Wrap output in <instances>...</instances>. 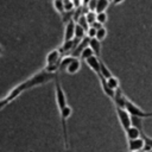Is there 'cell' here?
<instances>
[{
  "mask_svg": "<svg viewBox=\"0 0 152 152\" xmlns=\"http://www.w3.org/2000/svg\"><path fill=\"white\" fill-rule=\"evenodd\" d=\"M74 58L75 57H72V56H63L62 59H61V62H59V70L58 71H65V69L72 62Z\"/></svg>",
  "mask_w": 152,
  "mask_h": 152,
  "instance_id": "9a60e30c",
  "label": "cell"
},
{
  "mask_svg": "<svg viewBox=\"0 0 152 152\" xmlns=\"http://www.w3.org/2000/svg\"><path fill=\"white\" fill-rule=\"evenodd\" d=\"M100 72H101V75H102L106 80H108V78H110L112 76H114V75L112 74V71L109 70V68L106 65V63H104L102 59H100Z\"/></svg>",
  "mask_w": 152,
  "mask_h": 152,
  "instance_id": "4fadbf2b",
  "label": "cell"
},
{
  "mask_svg": "<svg viewBox=\"0 0 152 152\" xmlns=\"http://www.w3.org/2000/svg\"><path fill=\"white\" fill-rule=\"evenodd\" d=\"M75 27H76V23H75L74 19H71L68 23H65L63 42H68V40L75 39Z\"/></svg>",
  "mask_w": 152,
  "mask_h": 152,
  "instance_id": "8992f818",
  "label": "cell"
},
{
  "mask_svg": "<svg viewBox=\"0 0 152 152\" xmlns=\"http://www.w3.org/2000/svg\"><path fill=\"white\" fill-rule=\"evenodd\" d=\"M126 100L127 97L124 95V93L121 91V89H116L115 90V96L113 99V102L115 103V107H119V108H125L126 106Z\"/></svg>",
  "mask_w": 152,
  "mask_h": 152,
  "instance_id": "9c48e42d",
  "label": "cell"
},
{
  "mask_svg": "<svg viewBox=\"0 0 152 152\" xmlns=\"http://www.w3.org/2000/svg\"><path fill=\"white\" fill-rule=\"evenodd\" d=\"M141 138L145 141V147H144L142 152H150V151H152V138L148 137V135H146L144 133V131L141 132Z\"/></svg>",
  "mask_w": 152,
  "mask_h": 152,
  "instance_id": "2e32d148",
  "label": "cell"
},
{
  "mask_svg": "<svg viewBox=\"0 0 152 152\" xmlns=\"http://www.w3.org/2000/svg\"><path fill=\"white\" fill-rule=\"evenodd\" d=\"M132 126L139 128L142 132V119L138 116H132Z\"/></svg>",
  "mask_w": 152,
  "mask_h": 152,
  "instance_id": "7402d4cb",
  "label": "cell"
},
{
  "mask_svg": "<svg viewBox=\"0 0 152 152\" xmlns=\"http://www.w3.org/2000/svg\"><path fill=\"white\" fill-rule=\"evenodd\" d=\"M57 77V74H51V72H48L45 69L36 72L33 76H31L30 78H27L26 81L21 82L23 86H24V89L27 90L32 87H36V86H40L43 83H46L51 80H55Z\"/></svg>",
  "mask_w": 152,
  "mask_h": 152,
  "instance_id": "6da1fadb",
  "label": "cell"
},
{
  "mask_svg": "<svg viewBox=\"0 0 152 152\" xmlns=\"http://www.w3.org/2000/svg\"><path fill=\"white\" fill-rule=\"evenodd\" d=\"M100 59L101 58H97L96 56H91V57H89L88 59L84 61L87 63V65L90 68V70H93L96 74V76L101 75V72H100Z\"/></svg>",
  "mask_w": 152,
  "mask_h": 152,
  "instance_id": "ba28073f",
  "label": "cell"
},
{
  "mask_svg": "<svg viewBox=\"0 0 152 152\" xmlns=\"http://www.w3.org/2000/svg\"><path fill=\"white\" fill-rule=\"evenodd\" d=\"M107 20H108V15H107V13H106V12L96 14V21H97V23H100L101 25L106 24V23H107Z\"/></svg>",
  "mask_w": 152,
  "mask_h": 152,
  "instance_id": "cb8c5ba5",
  "label": "cell"
},
{
  "mask_svg": "<svg viewBox=\"0 0 152 152\" xmlns=\"http://www.w3.org/2000/svg\"><path fill=\"white\" fill-rule=\"evenodd\" d=\"M122 1H124V0H113L112 4H113V5H119V4H121Z\"/></svg>",
  "mask_w": 152,
  "mask_h": 152,
  "instance_id": "f546056e",
  "label": "cell"
},
{
  "mask_svg": "<svg viewBox=\"0 0 152 152\" xmlns=\"http://www.w3.org/2000/svg\"><path fill=\"white\" fill-rule=\"evenodd\" d=\"M108 6H109V1H108V0H97V1H96V10H95V13L99 14V13L106 12V10L108 8Z\"/></svg>",
  "mask_w": 152,
  "mask_h": 152,
  "instance_id": "5bb4252c",
  "label": "cell"
},
{
  "mask_svg": "<svg viewBox=\"0 0 152 152\" xmlns=\"http://www.w3.org/2000/svg\"><path fill=\"white\" fill-rule=\"evenodd\" d=\"M55 95H56V103H57V107L59 110H62L64 107L68 106V101H66V96H65V93L61 86V82H59V78L58 76L55 78Z\"/></svg>",
  "mask_w": 152,
  "mask_h": 152,
  "instance_id": "3957f363",
  "label": "cell"
},
{
  "mask_svg": "<svg viewBox=\"0 0 152 152\" xmlns=\"http://www.w3.org/2000/svg\"><path fill=\"white\" fill-rule=\"evenodd\" d=\"M89 48L93 50L94 56L100 58V55H101V42L99 39H96V38L89 39Z\"/></svg>",
  "mask_w": 152,
  "mask_h": 152,
  "instance_id": "8fae6325",
  "label": "cell"
},
{
  "mask_svg": "<svg viewBox=\"0 0 152 152\" xmlns=\"http://www.w3.org/2000/svg\"><path fill=\"white\" fill-rule=\"evenodd\" d=\"M72 8H74V4L71 0L64 2V11L65 12H72Z\"/></svg>",
  "mask_w": 152,
  "mask_h": 152,
  "instance_id": "4316f807",
  "label": "cell"
},
{
  "mask_svg": "<svg viewBox=\"0 0 152 152\" xmlns=\"http://www.w3.org/2000/svg\"><path fill=\"white\" fill-rule=\"evenodd\" d=\"M144 147H145V141H144V139L141 137L138 138V139L127 140L128 152H142Z\"/></svg>",
  "mask_w": 152,
  "mask_h": 152,
  "instance_id": "5b68a950",
  "label": "cell"
},
{
  "mask_svg": "<svg viewBox=\"0 0 152 152\" xmlns=\"http://www.w3.org/2000/svg\"><path fill=\"white\" fill-rule=\"evenodd\" d=\"M78 25H81L86 31L89 28V24H88V21H87V19H86V15H81V17H78V23H77Z\"/></svg>",
  "mask_w": 152,
  "mask_h": 152,
  "instance_id": "d4e9b609",
  "label": "cell"
},
{
  "mask_svg": "<svg viewBox=\"0 0 152 152\" xmlns=\"http://www.w3.org/2000/svg\"><path fill=\"white\" fill-rule=\"evenodd\" d=\"M90 26H91V27H94L95 30H99V28H101V27H102V25H101L100 23H97V21H95V23H94V24H91Z\"/></svg>",
  "mask_w": 152,
  "mask_h": 152,
  "instance_id": "f1b7e54d",
  "label": "cell"
},
{
  "mask_svg": "<svg viewBox=\"0 0 152 152\" xmlns=\"http://www.w3.org/2000/svg\"><path fill=\"white\" fill-rule=\"evenodd\" d=\"M115 112H116L119 122L121 125V128L124 129V132H126L132 126V116H131V114L125 108H119V107H115Z\"/></svg>",
  "mask_w": 152,
  "mask_h": 152,
  "instance_id": "277c9868",
  "label": "cell"
},
{
  "mask_svg": "<svg viewBox=\"0 0 152 152\" xmlns=\"http://www.w3.org/2000/svg\"><path fill=\"white\" fill-rule=\"evenodd\" d=\"M106 37H107V28H106V27L102 26L101 28L96 30V37H95L96 39H99V40L101 42V40H103Z\"/></svg>",
  "mask_w": 152,
  "mask_h": 152,
  "instance_id": "44dd1931",
  "label": "cell"
},
{
  "mask_svg": "<svg viewBox=\"0 0 152 152\" xmlns=\"http://www.w3.org/2000/svg\"><path fill=\"white\" fill-rule=\"evenodd\" d=\"M86 33L87 31L76 23V27H75V39H78V40H82L84 37H86Z\"/></svg>",
  "mask_w": 152,
  "mask_h": 152,
  "instance_id": "e0dca14e",
  "label": "cell"
},
{
  "mask_svg": "<svg viewBox=\"0 0 152 152\" xmlns=\"http://www.w3.org/2000/svg\"><path fill=\"white\" fill-rule=\"evenodd\" d=\"M96 1H97V0H90V1H89L88 8H89L91 12H95V10H96Z\"/></svg>",
  "mask_w": 152,
  "mask_h": 152,
  "instance_id": "83f0119b",
  "label": "cell"
},
{
  "mask_svg": "<svg viewBox=\"0 0 152 152\" xmlns=\"http://www.w3.org/2000/svg\"><path fill=\"white\" fill-rule=\"evenodd\" d=\"M91 56H94V52H93V50H91L89 46H87V48L83 49V51L81 52V55H80V59L86 61V59H88V58L91 57Z\"/></svg>",
  "mask_w": 152,
  "mask_h": 152,
  "instance_id": "ffe728a7",
  "label": "cell"
},
{
  "mask_svg": "<svg viewBox=\"0 0 152 152\" xmlns=\"http://www.w3.org/2000/svg\"><path fill=\"white\" fill-rule=\"evenodd\" d=\"M80 69H81V59L75 57L72 59V62L68 65V68L65 69V71L68 74H70V75H74V74H77L80 71Z\"/></svg>",
  "mask_w": 152,
  "mask_h": 152,
  "instance_id": "30bf717a",
  "label": "cell"
},
{
  "mask_svg": "<svg viewBox=\"0 0 152 152\" xmlns=\"http://www.w3.org/2000/svg\"><path fill=\"white\" fill-rule=\"evenodd\" d=\"M107 84H108V87H109L110 89H113V90H116V89L120 88L119 80H118L115 76H112L110 78H108V80H107Z\"/></svg>",
  "mask_w": 152,
  "mask_h": 152,
  "instance_id": "d6986e66",
  "label": "cell"
},
{
  "mask_svg": "<svg viewBox=\"0 0 152 152\" xmlns=\"http://www.w3.org/2000/svg\"><path fill=\"white\" fill-rule=\"evenodd\" d=\"M86 19H87V21H88V24H89V26H90L91 24H94V23L96 21V13L89 11V12L86 14Z\"/></svg>",
  "mask_w": 152,
  "mask_h": 152,
  "instance_id": "603a6c76",
  "label": "cell"
},
{
  "mask_svg": "<svg viewBox=\"0 0 152 152\" xmlns=\"http://www.w3.org/2000/svg\"><path fill=\"white\" fill-rule=\"evenodd\" d=\"M87 37L89 38V39H93V38H95L96 37V30L94 28V27H91V26H89V28L87 30Z\"/></svg>",
  "mask_w": 152,
  "mask_h": 152,
  "instance_id": "484cf974",
  "label": "cell"
},
{
  "mask_svg": "<svg viewBox=\"0 0 152 152\" xmlns=\"http://www.w3.org/2000/svg\"><path fill=\"white\" fill-rule=\"evenodd\" d=\"M52 5H53L55 10H56L61 15H63V14L65 13V11H64V1H63V0H53V1H52Z\"/></svg>",
  "mask_w": 152,
  "mask_h": 152,
  "instance_id": "ac0fdd59",
  "label": "cell"
},
{
  "mask_svg": "<svg viewBox=\"0 0 152 152\" xmlns=\"http://www.w3.org/2000/svg\"><path fill=\"white\" fill-rule=\"evenodd\" d=\"M108 1H109V2H112V1H113V0H108Z\"/></svg>",
  "mask_w": 152,
  "mask_h": 152,
  "instance_id": "d6a6232c",
  "label": "cell"
},
{
  "mask_svg": "<svg viewBox=\"0 0 152 152\" xmlns=\"http://www.w3.org/2000/svg\"><path fill=\"white\" fill-rule=\"evenodd\" d=\"M62 57H63V56H62V53L59 52L58 49H55V50L50 51V52L48 53V56H46V64H45V66L56 65V64L59 65V62H61Z\"/></svg>",
  "mask_w": 152,
  "mask_h": 152,
  "instance_id": "52a82bcc",
  "label": "cell"
},
{
  "mask_svg": "<svg viewBox=\"0 0 152 152\" xmlns=\"http://www.w3.org/2000/svg\"><path fill=\"white\" fill-rule=\"evenodd\" d=\"M151 118H152V112H151Z\"/></svg>",
  "mask_w": 152,
  "mask_h": 152,
  "instance_id": "836d02e7",
  "label": "cell"
},
{
  "mask_svg": "<svg viewBox=\"0 0 152 152\" xmlns=\"http://www.w3.org/2000/svg\"><path fill=\"white\" fill-rule=\"evenodd\" d=\"M2 51H4V50H2V46H1V45H0V55H1V53H2Z\"/></svg>",
  "mask_w": 152,
  "mask_h": 152,
  "instance_id": "1f68e13d",
  "label": "cell"
},
{
  "mask_svg": "<svg viewBox=\"0 0 152 152\" xmlns=\"http://www.w3.org/2000/svg\"><path fill=\"white\" fill-rule=\"evenodd\" d=\"M126 138L127 140H133V139H138L141 137V131L134 126H131L126 132Z\"/></svg>",
  "mask_w": 152,
  "mask_h": 152,
  "instance_id": "7c38bea8",
  "label": "cell"
},
{
  "mask_svg": "<svg viewBox=\"0 0 152 152\" xmlns=\"http://www.w3.org/2000/svg\"><path fill=\"white\" fill-rule=\"evenodd\" d=\"M61 114V122H62V133H63V138H64V144L65 147H69V139H68V120L72 114V109L71 107L68 104L66 107H64L62 110H59Z\"/></svg>",
  "mask_w": 152,
  "mask_h": 152,
  "instance_id": "7a4b0ae2",
  "label": "cell"
},
{
  "mask_svg": "<svg viewBox=\"0 0 152 152\" xmlns=\"http://www.w3.org/2000/svg\"><path fill=\"white\" fill-rule=\"evenodd\" d=\"M89 1H90V0H82V5H83V6H88V5H89Z\"/></svg>",
  "mask_w": 152,
  "mask_h": 152,
  "instance_id": "4dcf8cb0",
  "label": "cell"
}]
</instances>
